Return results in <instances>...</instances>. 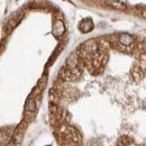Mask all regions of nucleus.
I'll use <instances>...</instances> for the list:
<instances>
[{"mask_svg":"<svg viewBox=\"0 0 146 146\" xmlns=\"http://www.w3.org/2000/svg\"><path fill=\"white\" fill-rule=\"evenodd\" d=\"M47 146H51V145H47Z\"/></svg>","mask_w":146,"mask_h":146,"instance_id":"6e6552de","label":"nucleus"},{"mask_svg":"<svg viewBox=\"0 0 146 146\" xmlns=\"http://www.w3.org/2000/svg\"><path fill=\"white\" fill-rule=\"evenodd\" d=\"M25 108H26L27 111L34 112V111L36 110V102H35V100L32 99V98H29V99L26 101V106H25Z\"/></svg>","mask_w":146,"mask_h":146,"instance_id":"423d86ee","label":"nucleus"},{"mask_svg":"<svg viewBox=\"0 0 146 146\" xmlns=\"http://www.w3.org/2000/svg\"><path fill=\"white\" fill-rule=\"evenodd\" d=\"M93 21H92L90 18H87V19H83L80 25H79V29L82 32V33H89L91 32L93 29Z\"/></svg>","mask_w":146,"mask_h":146,"instance_id":"7ed1b4c3","label":"nucleus"},{"mask_svg":"<svg viewBox=\"0 0 146 146\" xmlns=\"http://www.w3.org/2000/svg\"><path fill=\"white\" fill-rule=\"evenodd\" d=\"M65 33V25L62 20H55L52 27V34L54 35V37L58 38L61 37L63 34Z\"/></svg>","mask_w":146,"mask_h":146,"instance_id":"f257e3e1","label":"nucleus"},{"mask_svg":"<svg viewBox=\"0 0 146 146\" xmlns=\"http://www.w3.org/2000/svg\"><path fill=\"white\" fill-rule=\"evenodd\" d=\"M107 5H110L111 7L116 8V9H119V10H125L127 8L126 3L123 2V1H106Z\"/></svg>","mask_w":146,"mask_h":146,"instance_id":"39448f33","label":"nucleus"},{"mask_svg":"<svg viewBox=\"0 0 146 146\" xmlns=\"http://www.w3.org/2000/svg\"><path fill=\"white\" fill-rule=\"evenodd\" d=\"M136 11H137V14L139 15V16H144L146 17V7L145 6H142V5H138V6H136Z\"/></svg>","mask_w":146,"mask_h":146,"instance_id":"0eeeda50","label":"nucleus"},{"mask_svg":"<svg viewBox=\"0 0 146 146\" xmlns=\"http://www.w3.org/2000/svg\"><path fill=\"white\" fill-rule=\"evenodd\" d=\"M11 139V133L5 129H0V145H7Z\"/></svg>","mask_w":146,"mask_h":146,"instance_id":"20e7f679","label":"nucleus"},{"mask_svg":"<svg viewBox=\"0 0 146 146\" xmlns=\"http://www.w3.org/2000/svg\"><path fill=\"white\" fill-rule=\"evenodd\" d=\"M144 146H146V145H144Z\"/></svg>","mask_w":146,"mask_h":146,"instance_id":"1a4fd4ad","label":"nucleus"},{"mask_svg":"<svg viewBox=\"0 0 146 146\" xmlns=\"http://www.w3.org/2000/svg\"><path fill=\"white\" fill-rule=\"evenodd\" d=\"M134 42H135V38L131 36V35L127 34V33H121V34L118 35V43L120 45L125 46V47L130 46Z\"/></svg>","mask_w":146,"mask_h":146,"instance_id":"f03ea898","label":"nucleus"}]
</instances>
